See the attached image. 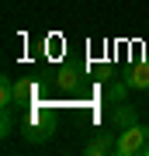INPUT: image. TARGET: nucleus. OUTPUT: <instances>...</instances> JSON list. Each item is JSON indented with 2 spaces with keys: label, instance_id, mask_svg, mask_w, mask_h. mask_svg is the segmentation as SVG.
Masks as SVG:
<instances>
[{
  "label": "nucleus",
  "instance_id": "f257e3e1",
  "mask_svg": "<svg viewBox=\"0 0 149 156\" xmlns=\"http://www.w3.org/2000/svg\"><path fill=\"white\" fill-rule=\"evenodd\" d=\"M17 128H21V139L28 142H49L52 135H55V122L49 115L42 111V108H28V111L21 115V122H17Z\"/></svg>",
  "mask_w": 149,
  "mask_h": 156
},
{
  "label": "nucleus",
  "instance_id": "f03ea898",
  "mask_svg": "<svg viewBox=\"0 0 149 156\" xmlns=\"http://www.w3.org/2000/svg\"><path fill=\"white\" fill-rule=\"evenodd\" d=\"M118 156H149V125H128L118 132V146H115Z\"/></svg>",
  "mask_w": 149,
  "mask_h": 156
},
{
  "label": "nucleus",
  "instance_id": "7ed1b4c3",
  "mask_svg": "<svg viewBox=\"0 0 149 156\" xmlns=\"http://www.w3.org/2000/svg\"><path fill=\"white\" fill-rule=\"evenodd\" d=\"M108 122H111V128H118V132H122V128H128V125H135V122H139V111L128 104V101H122V104H111Z\"/></svg>",
  "mask_w": 149,
  "mask_h": 156
},
{
  "label": "nucleus",
  "instance_id": "20e7f679",
  "mask_svg": "<svg viewBox=\"0 0 149 156\" xmlns=\"http://www.w3.org/2000/svg\"><path fill=\"white\" fill-rule=\"evenodd\" d=\"M115 146H118V139H111L108 132H94L83 142V156H108V153H115Z\"/></svg>",
  "mask_w": 149,
  "mask_h": 156
},
{
  "label": "nucleus",
  "instance_id": "39448f33",
  "mask_svg": "<svg viewBox=\"0 0 149 156\" xmlns=\"http://www.w3.org/2000/svg\"><path fill=\"white\" fill-rule=\"evenodd\" d=\"M125 83L132 90H149V59L146 62H135V66L125 73Z\"/></svg>",
  "mask_w": 149,
  "mask_h": 156
},
{
  "label": "nucleus",
  "instance_id": "423d86ee",
  "mask_svg": "<svg viewBox=\"0 0 149 156\" xmlns=\"http://www.w3.org/2000/svg\"><path fill=\"white\" fill-rule=\"evenodd\" d=\"M55 87L59 90H80V69L76 66H62L55 73Z\"/></svg>",
  "mask_w": 149,
  "mask_h": 156
},
{
  "label": "nucleus",
  "instance_id": "0eeeda50",
  "mask_svg": "<svg viewBox=\"0 0 149 156\" xmlns=\"http://www.w3.org/2000/svg\"><path fill=\"white\" fill-rule=\"evenodd\" d=\"M128 90H132V87L125 83V76H122V80H111V83L104 87V101H108V104H122Z\"/></svg>",
  "mask_w": 149,
  "mask_h": 156
},
{
  "label": "nucleus",
  "instance_id": "6e6552de",
  "mask_svg": "<svg viewBox=\"0 0 149 156\" xmlns=\"http://www.w3.org/2000/svg\"><path fill=\"white\" fill-rule=\"evenodd\" d=\"M17 101H14V80L11 76H4L0 80V108H14Z\"/></svg>",
  "mask_w": 149,
  "mask_h": 156
}]
</instances>
